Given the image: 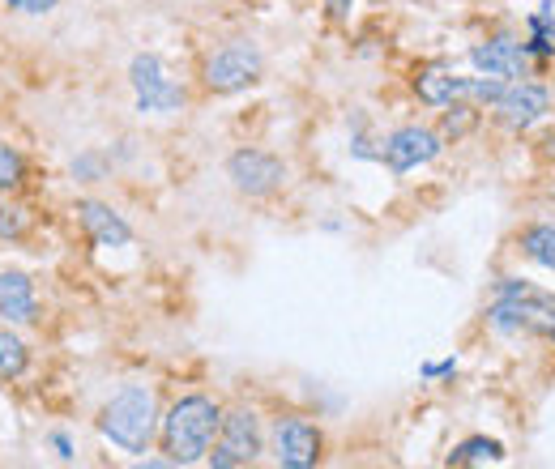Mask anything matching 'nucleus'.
Returning a JSON list of instances; mask_svg holds the SVG:
<instances>
[{
    "label": "nucleus",
    "mask_w": 555,
    "mask_h": 469,
    "mask_svg": "<svg viewBox=\"0 0 555 469\" xmlns=\"http://www.w3.org/2000/svg\"><path fill=\"white\" fill-rule=\"evenodd\" d=\"M474 120H479V107L474 103H449V111H444V133L449 137H466Z\"/></svg>",
    "instance_id": "a211bd4d"
},
{
    "label": "nucleus",
    "mask_w": 555,
    "mask_h": 469,
    "mask_svg": "<svg viewBox=\"0 0 555 469\" xmlns=\"http://www.w3.org/2000/svg\"><path fill=\"white\" fill-rule=\"evenodd\" d=\"M470 60H474V69H479L483 77H500V82L526 77V69H530V52H526V43H517V39L479 43L470 52Z\"/></svg>",
    "instance_id": "9b49d317"
},
{
    "label": "nucleus",
    "mask_w": 555,
    "mask_h": 469,
    "mask_svg": "<svg viewBox=\"0 0 555 469\" xmlns=\"http://www.w3.org/2000/svg\"><path fill=\"white\" fill-rule=\"evenodd\" d=\"M129 82L137 90L141 111H180L184 107V86L163 69V60L150 52L129 64Z\"/></svg>",
    "instance_id": "423d86ee"
},
{
    "label": "nucleus",
    "mask_w": 555,
    "mask_h": 469,
    "mask_svg": "<svg viewBox=\"0 0 555 469\" xmlns=\"http://www.w3.org/2000/svg\"><path fill=\"white\" fill-rule=\"evenodd\" d=\"M355 0H325V9H329V18H346L351 13Z\"/></svg>",
    "instance_id": "4be33fe9"
},
{
    "label": "nucleus",
    "mask_w": 555,
    "mask_h": 469,
    "mask_svg": "<svg viewBox=\"0 0 555 469\" xmlns=\"http://www.w3.org/2000/svg\"><path fill=\"white\" fill-rule=\"evenodd\" d=\"M77 218H82L86 235L94 239V244H103V248H120V244H129V239H133L129 222H124L120 214H111V209L99 205V201H77Z\"/></svg>",
    "instance_id": "ddd939ff"
},
{
    "label": "nucleus",
    "mask_w": 555,
    "mask_h": 469,
    "mask_svg": "<svg viewBox=\"0 0 555 469\" xmlns=\"http://www.w3.org/2000/svg\"><path fill=\"white\" fill-rule=\"evenodd\" d=\"M436 154H440V133H432V128H419V124L398 128V133L385 141V150H380V158L389 163L393 175H406V171H415L423 163H432Z\"/></svg>",
    "instance_id": "1a4fd4ad"
},
{
    "label": "nucleus",
    "mask_w": 555,
    "mask_h": 469,
    "mask_svg": "<svg viewBox=\"0 0 555 469\" xmlns=\"http://www.w3.org/2000/svg\"><path fill=\"white\" fill-rule=\"evenodd\" d=\"M9 9H18V13H30V18H39V13H52L60 0H5Z\"/></svg>",
    "instance_id": "aec40b11"
},
{
    "label": "nucleus",
    "mask_w": 555,
    "mask_h": 469,
    "mask_svg": "<svg viewBox=\"0 0 555 469\" xmlns=\"http://www.w3.org/2000/svg\"><path fill=\"white\" fill-rule=\"evenodd\" d=\"M453 371H457V359H444V363H427V367H423V376H427V380H436V376H453Z\"/></svg>",
    "instance_id": "412c9836"
},
{
    "label": "nucleus",
    "mask_w": 555,
    "mask_h": 469,
    "mask_svg": "<svg viewBox=\"0 0 555 469\" xmlns=\"http://www.w3.org/2000/svg\"><path fill=\"white\" fill-rule=\"evenodd\" d=\"M551 342H555V325H551Z\"/></svg>",
    "instance_id": "b1692460"
},
{
    "label": "nucleus",
    "mask_w": 555,
    "mask_h": 469,
    "mask_svg": "<svg viewBox=\"0 0 555 469\" xmlns=\"http://www.w3.org/2000/svg\"><path fill=\"white\" fill-rule=\"evenodd\" d=\"M257 457H261L257 414H252V410L222 414V427H218V440H214V452H210V465L214 469H240V465H252Z\"/></svg>",
    "instance_id": "20e7f679"
},
{
    "label": "nucleus",
    "mask_w": 555,
    "mask_h": 469,
    "mask_svg": "<svg viewBox=\"0 0 555 469\" xmlns=\"http://www.w3.org/2000/svg\"><path fill=\"white\" fill-rule=\"evenodd\" d=\"M154 427H158V406H154V393L146 384L120 388L99 414V431L120 452H146L154 440Z\"/></svg>",
    "instance_id": "f03ea898"
},
{
    "label": "nucleus",
    "mask_w": 555,
    "mask_h": 469,
    "mask_svg": "<svg viewBox=\"0 0 555 469\" xmlns=\"http://www.w3.org/2000/svg\"><path fill=\"white\" fill-rule=\"evenodd\" d=\"M222 427V410L210 397H180L163 418V452L171 465H193L214 448Z\"/></svg>",
    "instance_id": "f257e3e1"
},
{
    "label": "nucleus",
    "mask_w": 555,
    "mask_h": 469,
    "mask_svg": "<svg viewBox=\"0 0 555 469\" xmlns=\"http://www.w3.org/2000/svg\"><path fill=\"white\" fill-rule=\"evenodd\" d=\"M521 252H526L534 265L555 273V226H547V222L526 226V231H521Z\"/></svg>",
    "instance_id": "2eb2a0df"
},
{
    "label": "nucleus",
    "mask_w": 555,
    "mask_h": 469,
    "mask_svg": "<svg viewBox=\"0 0 555 469\" xmlns=\"http://www.w3.org/2000/svg\"><path fill=\"white\" fill-rule=\"evenodd\" d=\"M56 452H60V457H73V444H69V435H56Z\"/></svg>",
    "instance_id": "5701e85b"
},
{
    "label": "nucleus",
    "mask_w": 555,
    "mask_h": 469,
    "mask_svg": "<svg viewBox=\"0 0 555 469\" xmlns=\"http://www.w3.org/2000/svg\"><path fill=\"white\" fill-rule=\"evenodd\" d=\"M227 175H231L235 188L248 192V197H269V192L282 188V180H287V167L265 150H235L227 158Z\"/></svg>",
    "instance_id": "0eeeda50"
},
{
    "label": "nucleus",
    "mask_w": 555,
    "mask_h": 469,
    "mask_svg": "<svg viewBox=\"0 0 555 469\" xmlns=\"http://www.w3.org/2000/svg\"><path fill=\"white\" fill-rule=\"evenodd\" d=\"M487 320L500 333H521V329H526V333H534V329L551 333V325H555V303L543 295V290H534L526 282H504L500 286V299L487 312Z\"/></svg>",
    "instance_id": "7ed1b4c3"
},
{
    "label": "nucleus",
    "mask_w": 555,
    "mask_h": 469,
    "mask_svg": "<svg viewBox=\"0 0 555 469\" xmlns=\"http://www.w3.org/2000/svg\"><path fill=\"white\" fill-rule=\"evenodd\" d=\"M487 461H504V444L487 440V435H474V440L457 444L449 457V465H487Z\"/></svg>",
    "instance_id": "dca6fc26"
},
{
    "label": "nucleus",
    "mask_w": 555,
    "mask_h": 469,
    "mask_svg": "<svg viewBox=\"0 0 555 469\" xmlns=\"http://www.w3.org/2000/svg\"><path fill=\"white\" fill-rule=\"evenodd\" d=\"M257 77H261V52L252 43H227L222 52L205 60V90L214 94L248 90Z\"/></svg>",
    "instance_id": "39448f33"
},
{
    "label": "nucleus",
    "mask_w": 555,
    "mask_h": 469,
    "mask_svg": "<svg viewBox=\"0 0 555 469\" xmlns=\"http://www.w3.org/2000/svg\"><path fill=\"white\" fill-rule=\"evenodd\" d=\"M496 120L504 128H513V133H521V128H530L547 116V107H551V94L543 86H534V82H517V86H504V94L496 103Z\"/></svg>",
    "instance_id": "9d476101"
},
{
    "label": "nucleus",
    "mask_w": 555,
    "mask_h": 469,
    "mask_svg": "<svg viewBox=\"0 0 555 469\" xmlns=\"http://www.w3.org/2000/svg\"><path fill=\"white\" fill-rule=\"evenodd\" d=\"M39 312V299H35V286H30L26 273H0V320L9 325H30Z\"/></svg>",
    "instance_id": "f8f14e48"
},
{
    "label": "nucleus",
    "mask_w": 555,
    "mask_h": 469,
    "mask_svg": "<svg viewBox=\"0 0 555 469\" xmlns=\"http://www.w3.org/2000/svg\"><path fill=\"white\" fill-rule=\"evenodd\" d=\"M274 457L282 469H312L321 461V431L308 418H278L274 423Z\"/></svg>",
    "instance_id": "6e6552de"
},
{
    "label": "nucleus",
    "mask_w": 555,
    "mask_h": 469,
    "mask_svg": "<svg viewBox=\"0 0 555 469\" xmlns=\"http://www.w3.org/2000/svg\"><path fill=\"white\" fill-rule=\"evenodd\" d=\"M26 371V346L18 333L0 329V380H18Z\"/></svg>",
    "instance_id": "f3484780"
},
{
    "label": "nucleus",
    "mask_w": 555,
    "mask_h": 469,
    "mask_svg": "<svg viewBox=\"0 0 555 469\" xmlns=\"http://www.w3.org/2000/svg\"><path fill=\"white\" fill-rule=\"evenodd\" d=\"M415 94L427 107H449L457 103V77L444 69H419L415 73Z\"/></svg>",
    "instance_id": "4468645a"
},
{
    "label": "nucleus",
    "mask_w": 555,
    "mask_h": 469,
    "mask_svg": "<svg viewBox=\"0 0 555 469\" xmlns=\"http://www.w3.org/2000/svg\"><path fill=\"white\" fill-rule=\"evenodd\" d=\"M22 175H26V158L13 145L0 141V188H18Z\"/></svg>",
    "instance_id": "6ab92c4d"
}]
</instances>
